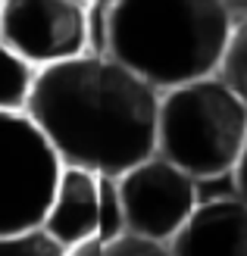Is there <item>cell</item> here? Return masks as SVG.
I'll list each match as a JSON object with an SVG mask.
<instances>
[{
  "label": "cell",
  "mask_w": 247,
  "mask_h": 256,
  "mask_svg": "<svg viewBox=\"0 0 247 256\" xmlns=\"http://www.w3.org/2000/svg\"><path fill=\"white\" fill-rule=\"evenodd\" d=\"M25 112L63 166L119 178L157 153L160 91L107 54L38 69Z\"/></svg>",
  "instance_id": "6da1fadb"
},
{
  "label": "cell",
  "mask_w": 247,
  "mask_h": 256,
  "mask_svg": "<svg viewBox=\"0 0 247 256\" xmlns=\"http://www.w3.org/2000/svg\"><path fill=\"white\" fill-rule=\"evenodd\" d=\"M222 4L228 6V12H231L235 19H244V16H247V0H222Z\"/></svg>",
  "instance_id": "9a60e30c"
},
{
  "label": "cell",
  "mask_w": 247,
  "mask_h": 256,
  "mask_svg": "<svg viewBox=\"0 0 247 256\" xmlns=\"http://www.w3.org/2000/svg\"><path fill=\"white\" fill-rule=\"evenodd\" d=\"M0 256H69L66 247H60L44 228L16 234H0Z\"/></svg>",
  "instance_id": "4fadbf2b"
},
{
  "label": "cell",
  "mask_w": 247,
  "mask_h": 256,
  "mask_svg": "<svg viewBox=\"0 0 247 256\" xmlns=\"http://www.w3.org/2000/svg\"><path fill=\"white\" fill-rule=\"evenodd\" d=\"M38 69L0 41V112H25Z\"/></svg>",
  "instance_id": "9c48e42d"
},
{
  "label": "cell",
  "mask_w": 247,
  "mask_h": 256,
  "mask_svg": "<svg viewBox=\"0 0 247 256\" xmlns=\"http://www.w3.org/2000/svg\"><path fill=\"white\" fill-rule=\"evenodd\" d=\"M79 4H85V6H94V4H107V6H110L113 0H79Z\"/></svg>",
  "instance_id": "2e32d148"
},
{
  "label": "cell",
  "mask_w": 247,
  "mask_h": 256,
  "mask_svg": "<svg viewBox=\"0 0 247 256\" xmlns=\"http://www.w3.org/2000/svg\"><path fill=\"white\" fill-rule=\"evenodd\" d=\"M0 16H4V0H0Z\"/></svg>",
  "instance_id": "e0dca14e"
},
{
  "label": "cell",
  "mask_w": 247,
  "mask_h": 256,
  "mask_svg": "<svg viewBox=\"0 0 247 256\" xmlns=\"http://www.w3.org/2000/svg\"><path fill=\"white\" fill-rule=\"evenodd\" d=\"M216 75L244 100V106H247V16L235 19V28H231V38L225 44V54H222V62H219Z\"/></svg>",
  "instance_id": "30bf717a"
},
{
  "label": "cell",
  "mask_w": 247,
  "mask_h": 256,
  "mask_svg": "<svg viewBox=\"0 0 247 256\" xmlns=\"http://www.w3.org/2000/svg\"><path fill=\"white\" fill-rule=\"evenodd\" d=\"M69 256H172L166 244L160 240H147L141 234L125 232L122 238H113V240H88V244L69 250Z\"/></svg>",
  "instance_id": "8fae6325"
},
{
  "label": "cell",
  "mask_w": 247,
  "mask_h": 256,
  "mask_svg": "<svg viewBox=\"0 0 247 256\" xmlns=\"http://www.w3.org/2000/svg\"><path fill=\"white\" fill-rule=\"evenodd\" d=\"M125 225L132 234L169 244L200 203V182L153 153L119 178Z\"/></svg>",
  "instance_id": "8992f818"
},
{
  "label": "cell",
  "mask_w": 247,
  "mask_h": 256,
  "mask_svg": "<svg viewBox=\"0 0 247 256\" xmlns=\"http://www.w3.org/2000/svg\"><path fill=\"white\" fill-rule=\"evenodd\" d=\"M247 147V106L219 78H197L160 94L157 156L197 182L231 178Z\"/></svg>",
  "instance_id": "3957f363"
},
{
  "label": "cell",
  "mask_w": 247,
  "mask_h": 256,
  "mask_svg": "<svg viewBox=\"0 0 247 256\" xmlns=\"http://www.w3.org/2000/svg\"><path fill=\"white\" fill-rule=\"evenodd\" d=\"M231 184H235V194L247 203V147H244V153H241L235 172H231Z\"/></svg>",
  "instance_id": "5bb4252c"
},
{
  "label": "cell",
  "mask_w": 247,
  "mask_h": 256,
  "mask_svg": "<svg viewBox=\"0 0 247 256\" xmlns=\"http://www.w3.org/2000/svg\"><path fill=\"white\" fill-rule=\"evenodd\" d=\"M0 41L29 66L47 69L91 50V12L79 0H4Z\"/></svg>",
  "instance_id": "5b68a950"
},
{
  "label": "cell",
  "mask_w": 247,
  "mask_h": 256,
  "mask_svg": "<svg viewBox=\"0 0 247 256\" xmlns=\"http://www.w3.org/2000/svg\"><path fill=\"white\" fill-rule=\"evenodd\" d=\"M231 28L222 0H113L103 54L163 94L216 75Z\"/></svg>",
  "instance_id": "7a4b0ae2"
},
{
  "label": "cell",
  "mask_w": 247,
  "mask_h": 256,
  "mask_svg": "<svg viewBox=\"0 0 247 256\" xmlns=\"http://www.w3.org/2000/svg\"><path fill=\"white\" fill-rule=\"evenodd\" d=\"M63 160L29 112H0V234L44 225Z\"/></svg>",
  "instance_id": "277c9868"
},
{
  "label": "cell",
  "mask_w": 247,
  "mask_h": 256,
  "mask_svg": "<svg viewBox=\"0 0 247 256\" xmlns=\"http://www.w3.org/2000/svg\"><path fill=\"white\" fill-rule=\"evenodd\" d=\"M128 232L125 225V210L119 197V182L113 175H100V232L97 240H113Z\"/></svg>",
  "instance_id": "7c38bea8"
},
{
  "label": "cell",
  "mask_w": 247,
  "mask_h": 256,
  "mask_svg": "<svg viewBox=\"0 0 247 256\" xmlns=\"http://www.w3.org/2000/svg\"><path fill=\"white\" fill-rule=\"evenodd\" d=\"M166 247L172 256H247V203L238 194L200 200Z\"/></svg>",
  "instance_id": "52a82bcc"
},
{
  "label": "cell",
  "mask_w": 247,
  "mask_h": 256,
  "mask_svg": "<svg viewBox=\"0 0 247 256\" xmlns=\"http://www.w3.org/2000/svg\"><path fill=\"white\" fill-rule=\"evenodd\" d=\"M41 228L66 250L94 240L100 232V175L79 166H63Z\"/></svg>",
  "instance_id": "ba28073f"
}]
</instances>
